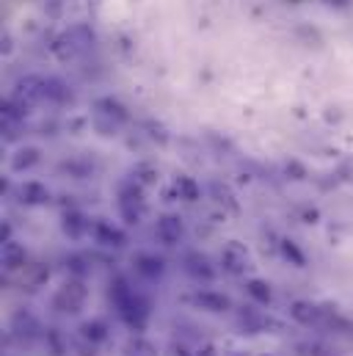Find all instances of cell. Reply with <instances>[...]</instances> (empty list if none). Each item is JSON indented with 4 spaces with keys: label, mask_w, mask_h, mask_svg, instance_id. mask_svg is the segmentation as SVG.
<instances>
[{
    "label": "cell",
    "mask_w": 353,
    "mask_h": 356,
    "mask_svg": "<svg viewBox=\"0 0 353 356\" xmlns=\"http://www.w3.org/2000/svg\"><path fill=\"white\" fill-rule=\"evenodd\" d=\"M158 235L172 246L176 238L182 235V227H179V221H176V218H163V221H161V227H158Z\"/></svg>",
    "instance_id": "1"
},
{
    "label": "cell",
    "mask_w": 353,
    "mask_h": 356,
    "mask_svg": "<svg viewBox=\"0 0 353 356\" xmlns=\"http://www.w3.org/2000/svg\"><path fill=\"white\" fill-rule=\"evenodd\" d=\"M224 260H227V266L232 268V270H243V266L249 263V254L240 246H229L227 254H224Z\"/></svg>",
    "instance_id": "2"
},
{
    "label": "cell",
    "mask_w": 353,
    "mask_h": 356,
    "mask_svg": "<svg viewBox=\"0 0 353 356\" xmlns=\"http://www.w3.org/2000/svg\"><path fill=\"white\" fill-rule=\"evenodd\" d=\"M22 196H25V202H42V199H47V191H44L42 185L31 182V185L22 188Z\"/></svg>",
    "instance_id": "3"
},
{
    "label": "cell",
    "mask_w": 353,
    "mask_h": 356,
    "mask_svg": "<svg viewBox=\"0 0 353 356\" xmlns=\"http://www.w3.org/2000/svg\"><path fill=\"white\" fill-rule=\"evenodd\" d=\"M36 163V152L33 149H25V152H19V158L14 161V169H28V166H33Z\"/></svg>",
    "instance_id": "4"
},
{
    "label": "cell",
    "mask_w": 353,
    "mask_h": 356,
    "mask_svg": "<svg viewBox=\"0 0 353 356\" xmlns=\"http://www.w3.org/2000/svg\"><path fill=\"white\" fill-rule=\"evenodd\" d=\"M19 260H22V252H19L14 243H8V246H6V263H8V268H17Z\"/></svg>",
    "instance_id": "5"
},
{
    "label": "cell",
    "mask_w": 353,
    "mask_h": 356,
    "mask_svg": "<svg viewBox=\"0 0 353 356\" xmlns=\"http://www.w3.org/2000/svg\"><path fill=\"white\" fill-rule=\"evenodd\" d=\"M326 3H329V6H340V8H345L351 0H326Z\"/></svg>",
    "instance_id": "6"
}]
</instances>
